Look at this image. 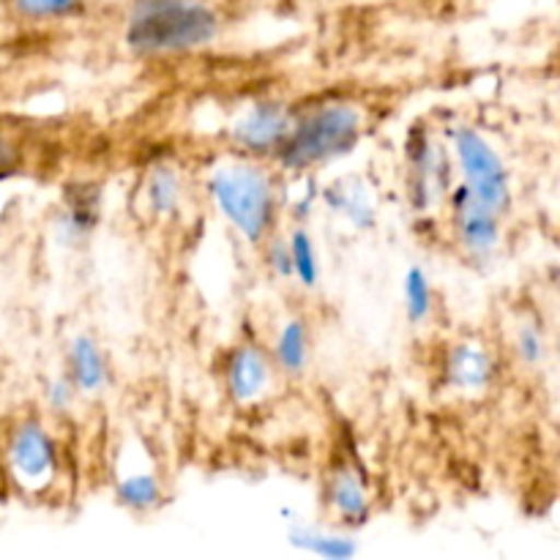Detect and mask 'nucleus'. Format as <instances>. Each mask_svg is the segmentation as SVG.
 Instances as JSON below:
<instances>
[{
	"label": "nucleus",
	"mask_w": 560,
	"mask_h": 560,
	"mask_svg": "<svg viewBox=\"0 0 560 560\" xmlns=\"http://www.w3.org/2000/svg\"><path fill=\"white\" fill-rule=\"evenodd\" d=\"M80 397V388L74 386V381H71L66 370L60 372V375L49 377L47 386H44V405H47V413L58 416V419L69 416Z\"/></svg>",
	"instance_id": "nucleus-23"
},
{
	"label": "nucleus",
	"mask_w": 560,
	"mask_h": 560,
	"mask_svg": "<svg viewBox=\"0 0 560 560\" xmlns=\"http://www.w3.org/2000/svg\"><path fill=\"white\" fill-rule=\"evenodd\" d=\"M364 129L366 115L355 102H320L295 115L293 131L277 153V162L290 173H312L353 153Z\"/></svg>",
	"instance_id": "nucleus-3"
},
{
	"label": "nucleus",
	"mask_w": 560,
	"mask_h": 560,
	"mask_svg": "<svg viewBox=\"0 0 560 560\" xmlns=\"http://www.w3.org/2000/svg\"><path fill=\"white\" fill-rule=\"evenodd\" d=\"M290 545L299 547V550L312 552V556H320L328 560H348L359 552L355 541L350 536L339 534V530H326L315 528V525H293L288 534Z\"/></svg>",
	"instance_id": "nucleus-18"
},
{
	"label": "nucleus",
	"mask_w": 560,
	"mask_h": 560,
	"mask_svg": "<svg viewBox=\"0 0 560 560\" xmlns=\"http://www.w3.org/2000/svg\"><path fill=\"white\" fill-rule=\"evenodd\" d=\"M323 206L337 217L348 219L355 230H370L375 224V202L353 178L323 186Z\"/></svg>",
	"instance_id": "nucleus-17"
},
{
	"label": "nucleus",
	"mask_w": 560,
	"mask_h": 560,
	"mask_svg": "<svg viewBox=\"0 0 560 560\" xmlns=\"http://www.w3.org/2000/svg\"><path fill=\"white\" fill-rule=\"evenodd\" d=\"M290 252H293L295 266V282L304 290H315L320 284V257H317L315 238H312L306 224H295L288 233Z\"/></svg>",
	"instance_id": "nucleus-20"
},
{
	"label": "nucleus",
	"mask_w": 560,
	"mask_h": 560,
	"mask_svg": "<svg viewBox=\"0 0 560 560\" xmlns=\"http://www.w3.org/2000/svg\"><path fill=\"white\" fill-rule=\"evenodd\" d=\"M167 490H164L162 476L153 468H131L120 470L118 481H115V501L126 509L129 514H153L162 509Z\"/></svg>",
	"instance_id": "nucleus-15"
},
{
	"label": "nucleus",
	"mask_w": 560,
	"mask_h": 560,
	"mask_svg": "<svg viewBox=\"0 0 560 560\" xmlns=\"http://www.w3.org/2000/svg\"><path fill=\"white\" fill-rule=\"evenodd\" d=\"M206 195L219 217L252 246H262L279 222V184L255 156H224L208 167Z\"/></svg>",
	"instance_id": "nucleus-1"
},
{
	"label": "nucleus",
	"mask_w": 560,
	"mask_h": 560,
	"mask_svg": "<svg viewBox=\"0 0 560 560\" xmlns=\"http://www.w3.org/2000/svg\"><path fill=\"white\" fill-rule=\"evenodd\" d=\"M454 164L452 148L446 137H438L430 124H416L405 140V191H408L410 211L432 213L435 208L446 206L448 191L454 189Z\"/></svg>",
	"instance_id": "nucleus-5"
},
{
	"label": "nucleus",
	"mask_w": 560,
	"mask_h": 560,
	"mask_svg": "<svg viewBox=\"0 0 560 560\" xmlns=\"http://www.w3.org/2000/svg\"><path fill=\"white\" fill-rule=\"evenodd\" d=\"M102 219V189L91 180L69 184L63 191V206L55 213L52 235L60 246H80L96 230Z\"/></svg>",
	"instance_id": "nucleus-12"
},
{
	"label": "nucleus",
	"mask_w": 560,
	"mask_h": 560,
	"mask_svg": "<svg viewBox=\"0 0 560 560\" xmlns=\"http://www.w3.org/2000/svg\"><path fill=\"white\" fill-rule=\"evenodd\" d=\"M323 503L337 528L355 530L372 517V487L364 468L350 454L334 457L323 476Z\"/></svg>",
	"instance_id": "nucleus-9"
},
{
	"label": "nucleus",
	"mask_w": 560,
	"mask_h": 560,
	"mask_svg": "<svg viewBox=\"0 0 560 560\" xmlns=\"http://www.w3.org/2000/svg\"><path fill=\"white\" fill-rule=\"evenodd\" d=\"M3 463L11 490L22 498H47L63 476V448L42 416L25 413L5 430Z\"/></svg>",
	"instance_id": "nucleus-4"
},
{
	"label": "nucleus",
	"mask_w": 560,
	"mask_h": 560,
	"mask_svg": "<svg viewBox=\"0 0 560 560\" xmlns=\"http://www.w3.org/2000/svg\"><path fill=\"white\" fill-rule=\"evenodd\" d=\"M273 364L282 375L299 377L304 375L306 366H310L312 355V334L301 317H288V320L279 326L277 337L271 345Z\"/></svg>",
	"instance_id": "nucleus-16"
},
{
	"label": "nucleus",
	"mask_w": 560,
	"mask_h": 560,
	"mask_svg": "<svg viewBox=\"0 0 560 560\" xmlns=\"http://www.w3.org/2000/svg\"><path fill=\"white\" fill-rule=\"evenodd\" d=\"M262 252H266V266L268 271L273 273L277 279H295V266H293V252H290V241L288 235L273 233L271 238L262 244Z\"/></svg>",
	"instance_id": "nucleus-24"
},
{
	"label": "nucleus",
	"mask_w": 560,
	"mask_h": 560,
	"mask_svg": "<svg viewBox=\"0 0 560 560\" xmlns=\"http://www.w3.org/2000/svg\"><path fill=\"white\" fill-rule=\"evenodd\" d=\"M446 211L448 230L465 257L485 262L498 255V246L503 241V213L481 202L463 180H457L448 191Z\"/></svg>",
	"instance_id": "nucleus-7"
},
{
	"label": "nucleus",
	"mask_w": 560,
	"mask_h": 560,
	"mask_svg": "<svg viewBox=\"0 0 560 560\" xmlns=\"http://www.w3.org/2000/svg\"><path fill=\"white\" fill-rule=\"evenodd\" d=\"M16 16L31 22H52L74 16L82 0H9Z\"/></svg>",
	"instance_id": "nucleus-22"
},
{
	"label": "nucleus",
	"mask_w": 560,
	"mask_h": 560,
	"mask_svg": "<svg viewBox=\"0 0 560 560\" xmlns=\"http://www.w3.org/2000/svg\"><path fill=\"white\" fill-rule=\"evenodd\" d=\"M273 355L252 342H238L222 353L219 377H222L224 397L235 408H252L262 402L273 386Z\"/></svg>",
	"instance_id": "nucleus-10"
},
{
	"label": "nucleus",
	"mask_w": 560,
	"mask_h": 560,
	"mask_svg": "<svg viewBox=\"0 0 560 560\" xmlns=\"http://www.w3.org/2000/svg\"><path fill=\"white\" fill-rule=\"evenodd\" d=\"M142 202L153 222H173L184 211L186 200V180L178 167L156 162L145 170L142 178Z\"/></svg>",
	"instance_id": "nucleus-14"
},
{
	"label": "nucleus",
	"mask_w": 560,
	"mask_h": 560,
	"mask_svg": "<svg viewBox=\"0 0 560 560\" xmlns=\"http://www.w3.org/2000/svg\"><path fill=\"white\" fill-rule=\"evenodd\" d=\"M402 304L405 317H408V323H413V326L427 323L432 317V312H435V288H432L430 282V273H427L419 262L408 266V271H405Z\"/></svg>",
	"instance_id": "nucleus-19"
},
{
	"label": "nucleus",
	"mask_w": 560,
	"mask_h": 560,
	"mask_svg": "<svg viewBox=\"0 0 560 560\" xmlns=\"http://www.w3.org/2000/svg\"><path fill=\"white\" fill-rule=\"evenodd\" d=\"M222 20L206 0H135L124 22V44L140 58H173L206 49Z\"/></svg>",
	"instance_id": "nucleus-2"
},
{
	"label": "nucleus",
	"mask_w": 560,
	"mask_h": 560,
	"mask_svg": "<svg viewBox=\"0 0 560 560\" xmlns=\"http://www.w3.org/2000/svg\"><path fill=\"white\" fill-rule=\"evenodd\" d=\"M66 372L80 388L82 397H98L107 392L109 381H113V370L104 355L102 345L91 337V334H77L71 337L69 348H66Z\"/></svg>",
	"instance_id": "nucleus-13"
},
{
	"label": "nucleus",
	"mask_w": 560,
	"mask_h": 560,
	"mask_svg": "<svg viewBox=\"0 0 560 560\" xmlns=\"http://www.w3.org/2000/svg\"><path fill=\"white\" fill-rule=\"evenodd\" d=\"M295 115L299 113H293L290 104L279 102V98H257L238 109L230 124V140L246 156L277 159L284 140L293 131Z\"/></svg>",
	"instance_id": "nucleus-8"
},
{
	"label": "nucleus",
	"mask_w": 560,
	"mask_h": 560,
	"mask_svg": "<svg viewBox=\"0 0 560 560\" xmlns=\"http://www.w3.org/2000/svg\"><path fill=\"white\" fill-rule=\"evenodd\" d=\"M495 359L479 339H457L441 361V383L463 399H479L495 383Z\"/></svg>",
	"instance_id": "nucleus-11"
},
{
	"label": "nucleus",
	"mask_w": 560,
	"mask_h": 560,
	"mask_svg": "<svg viewBox=\"0 0 560 560\" xmlns=\"http://www.w3.org/2000/svg\"><path fill=\"white\" fill-rule=\"evenodd\" d=\"M448 148H452L457 175L481 202L495 208L506 217L512 208V173L498 153V148L470 124H454L443 131Z\"/></svg>",
	"instance_id": "nucleus-6"
},
{
	"label": "nucleus",
	"mask_w": 560,
	"mask_h": 560,
	"mask_svg": "<svg viewBox=\"0 0 560 560\" xmlns=\"http://www.w3.org/2000/svg\"><path fill=\"white\" fill-rule=\"evenodd\" d=\"M514 359H517L520 366L525 370H539L547 361V337L541 331L539 323L534 320H520L517 328H514L512 337Z\"/></svg>",
	"instance_id": "nucleus-21"
}]
</instances>
